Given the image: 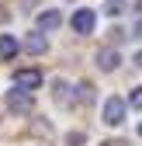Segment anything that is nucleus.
<instances>
[{
    "label": "nucleus",
    "mask_w": 142,
    "mask_h": 146,
    "mask_svg": "<svg viewBox=\"0 0 142 146\" xmlns=\"http://www.w3.org/2000/svg\"><path fill=\"white\" fill-rule=\"evenodd\" d=\"M42 80H45V77H42V70H35V66H31V70H17V73H14V87H17V90H28V94H31V90H38Z\"/></svg>",
    "instance_id": "f257e3e1"
},
{
    "label": "nucleus",
    "mask_w": 142,
    "mask_h": 146,
    "mask_svg": "<svg viewBox=\"0 0 142 146\" xmlns=\"http://www.w3.org/2000/svg\"><path fill=\"white\" fill-rule=\"evenodd\" d=\"M69 25H73V31H76V35H90V31H94V25H97V14H94L90 7H80L73 17H69Z\"/></svg>",
    "instance_id": "f03ea898"
},
{
    "label": "nucleus",
    "mask_w": 142,
    "mask_h": 146,
    "mask_svg": "<svg viewBox=\"0 0 142 146\" xmlns=\"http://www.w3.org/2000/svg\"><path fill=\"white\" fill-rule=\"evenodd\" d=\"M7 108H11V111H17V115H31L35 101H31L28 90H11V94H7Z\"/></svg>",
    "instance_id": "7ed1b4c3"
},
{
    "label": "nucleus",
    "mask_w": 142,
    "mask_h": 146,
    "mask_svg": "<svg viewBox=\"0 0 142 146\" xmlns=\"http://www.w3.org/2000/svg\"><path fill=\"white\" fill-rule=\"evenodd\" d=\"M104 122L108 125H121L125 122V101L121 98H108L104 101Z\"/></svg>",
    "instance_id": "20e7f679"
},
{
    "label": "nucleus",
    "mask_w": 142,
    "mask_h": 146,
    "mask_svg": "<svg viewBox=\"0 0 142 146\" xmlns=\"http://www.w3.org/2000/svg\"><path fill=\"white\" fill-rule=\"evenodd\" d=\"M21 49H24V52H31V56H42V52L49 49V38H45L42 31H31L28 38H24V45H21Z\"/></svg>",
    "instance_id": "39448f33"
},
{
    "label": "nucleus",
    "mask_w": 142,
    "mask_h": 146,
    "mask_svg": "<svg viewBox=\"0 0 142 146\" xmlns=\"http://www.w3.org/2000/svg\"><path fill=\"white\" fill-rule=\"evenodd\" d=\"M118 63H121V56H118L114 49H101V52H97V66H101L104 73H111V70H118Z\"/></svg>",
    "instance_id": "423d86ee"
},
{
    "label": "nucleus",
    "mask_w": 142,
    "mask_h": 146,
    "mask_svg": "<svg viewBox=\"0 0 142 146\" xmlns=\"http://www.w3.org/2000/svg\"><path fill=\"white\" fill-rule=\"evenodd\" d=\"M59 21H62L59 11H42V14H38V31H56Z\"/></svg>",
    "instance_id": "0eeeda50"
},
{
    "label": "nucleus",
    "mask_w": 142,
    "mask_h": 146,
    "mask_svg": "<svg viewBox=\"0 0 142 146\" xmlns=\"http://www.w3.org/2000/svg\"><path fill=\"white\" fill-rule=\"evenodd\" d=\"M17 56V38L14 35H0V59H14Z\"/></svg>",
    "instance_id": "6e6552de"
},
{
    "label": "nucleus",
    "mask_w": 142,
    "mask_h": 146,
    "mask_svg": "<svg viewBox=\"0 0 142 146\" xmlns=\"http://www.w3.org/2000/svg\"><path fill=\"white\" fill-rule=\"evenodd\" d=\"M121 11H125V0H104V14L108 17H118Z\"/></svg>",
    "instance_id": "1a4fd4ad"
},
{
    "label": "nucleus",
    "mask_w": 142,
    "mask_h": 146,
    "mask_svg": "<svg viewBox=\"0 0 142 146\" xmlns=\"http://www.w3.org/2000/svg\"><path fill=\"white\" fill-rule=\"evenodd\" d=\"M128 104H132V108H142V87H135L132 94H128Z\"/></svg>",
    "instance_id": "9d476101"
},
{
    "label": "nucleus",
    "mask_w": 142,
    "mask_h": 146,
    "mask_svg": "<svg viewBox=\"0 0 142 146\" xmlns=\"http://www.w3.org/2000/svg\"><path fill=\"white\" fill-rule=\"evenodd\" d=\"M66 143H69V146H80V143H83V132H76V136L69 132V139H66Z\"/></svg>",
    "instance_id": "9b49d317"
},
{
    "label": "nucleus",
    "mask_w": 142,
    "mask_h": 146,
    "mask_svg": "<svg viewBox=\"0 0 142 146\" xmlns=\"http://www.w3.org/2000/svg\"><path fill=\"white\" fill-rule=\"evenodd\" d=\"M132 38H142V21H139V25L132 28Z\"/></svg>",
    "instance_id": "f8f14e48"
},
{
    "label": "nucleus",
    "mask_w": 142,
    "mask_h": 146,
    "mask_svg": "<svg viewBox=\"0 0 142 146\" xmlns=\"http://www.w3.org/2000/svg\"><path fill=\"white\" fill-rule=\"evenodd\" d=\"M101 146H125V143H118V139H111V143H101Z\"/></svg>",
    "instance_id": "ddd939ff"
},
{
    "label": "nucleus",
    "mask_w": 142,
    "mask_h": 146,
    "mask_svg": "<svg viewBox=\"0 0 142 146\" xmlns=\"http://www.w3.org/2000/svg\"><path fill=\"white\" fill-rule=\"evenodd\" d=\"M135 66H139V70H142V52H135Z\"/></svg>",
    "instance_id": "4468645a"
},
{
    "label": "nucleus",
    "mask_w": 142,
    "mask_h": 146,
    "mask_svg": "<svg viewBox=\"0 0 142 146\" xmlns=\"http://www.w3.org/2000/svg\"><path fill=\"white\" fill-rule=\"evenodd\" d=\"M135 11H139V14H142V0H135Z\"/></svg>",
    "instance_id": "2eb2a0df"
},
{
    "label": "nucleus",
    "mask_w": 142,
    "mask_h": 146,
    "mask_svg": "<svg viewBox=\"0 0 142 146\" xmlns=\"http://www.w3.org/2000/svg\"><path fill=\"white\" fill-rule=\"evenodd\" d=\"M139 136H142V125H139Z\"/></svg>",
    "instance_id": "dca6fc26"
}]
</instances>
